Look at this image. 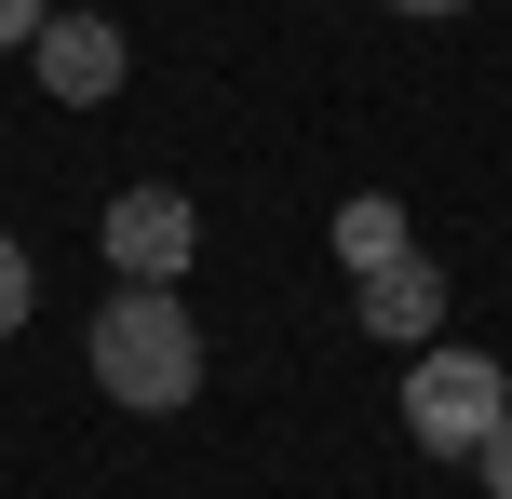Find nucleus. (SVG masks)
Here are the masks:
<instances>
[{"mask_svg":"<svg viewBox=\"0 0 512 499\" xmlns=\"http://www.w3.org/2000/svg\"><path fill=\"white\" fill-rule=\"evenodd\" d=\"M351 311H364V338H391V351H432V324H445V270L405 243V257L351 270Z\"/></svg>","mask_w":512,"mask_h":499,"instance_id":"39448f33","label":"nucleus"},{"mask_svg":"<svg viewBox=\"0 0 512 499\" xmlns=\"http://www.w3.org/2000/svg\"><path fill=\"white\" fill-rule=\"evenodd\" d=\"M81 351H95V392L135 405V419H176L203 392V324H189L176 284H108V311H95Z\"/></svg>","mask_w":512,"mask_h":499,"instance_id":"f257e3e1","label":"nucleus"},{"mask_svg":"<svg viewBox=\"0 0 512 499\" xmlns=\"http://www.w3.org/2000/svg\"><path fill=\"white\" fill-rule=\"evenodd\" d=\"M41 14H54V0H0V54H27V41H41Z\"/></svg>","mask_w":512,"mask_h":499,"instance_id":"1a4fd4ad","label":"nucleus"},{"mask_svg":"<svg viewBox=\"0 0 512 499\" xmlns=\"http://www.w3.org/2000/svg\"><path fill=\"white\" fill-rule=\"evenodd\" d=\"M391 14H432V27H445V14H472V0H391Z\"/></svg>","mask_w":512,"mask_h":499,"instance_id":"9d476101","label":"nucleus"},{"mask_svg":"<svg viewBox=\"0 0 512 499\" xmlns=\"http://www.w3.org/2000/svg\"><path fill=\"white\" fill-rule=\"evenodd\" d=\"M27 68H41V95H54V108H108V95L135 81V41H122L108 14H41Z\"/></svg>","mask_w":512,"mask_h":499,"instance_id":"20e7f679","label":"nucleus"},{"mask_svg":"<svg viewBox=\"0 0 512 499\" xmlns=\"http://www.w3.org/2000/svg\"><path fill=\"white\" fill-rule=\"evenodd\" d=\"M27 297H41V270H27V243H0V338L27 324Z\"/></svg>","mask_w":512,"mask_h":499,"instance_id":"0eeeda50","label":"nucleus"},{"mask_svg":"<svg viewBox=\"0 0 512 499\" xmlns=\"http://www.w3.org/2000/svg\"><path fill=\"white\" fill-rule=\"evenodd\" d=\"M405 203H391V189H351V203H337V257H351V270H378V257H405Z\"/></svg>","mask_w":512,"mask_h":499,"instance_id":"423d86ee","label":"nucleus"},{"mask_svg":"<svg viewBox=\"0 0 512 499\" xmlns=\"http://www.w3.org/2000/svg\"><path fill=\"white\" fill-rule=\"evenodd\" d=\"M95 243H108V270H122V284H176V270L203 257V216H189V189L135 176V189H108Z\"/></svg>","mask_w":512,"mask_h":499,"instance_id":"7ed1b4c3","label":"nucleus"},{"mask_svg":"<svg viewBox=\"0 0 512 499\" xmlns=\"http://www.w3.org/2000/svg\"><path fill=\"white\" fill-rule=\"evenodd\" d=\"M499 419H512V378L486 365V351H445V338L405 351V432H418L432 459H472Z\"/></svg>","mask_w":512,"mask_h":499,"instance_id":"f03ea898","label":"nucleus"},{"mask_svg":"<svg viewBox=\"0 0 512 499\" xmlns=\"http://www.w3.org/2000/svg\"><path fill=\"white\" fill-rule=\"evenodd\" d=\"M472 473H486V499H512V419L486 432V446H472Z\"/></svg>","mask_w":512,"mask_h":499,"instance_id":"6e6552de","label":"nucleus"}]
</instances>
